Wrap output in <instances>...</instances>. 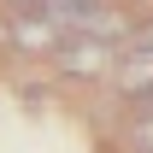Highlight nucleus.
<instances>
[{
	"mask_svg": "<svg viewBox=\"0 0 153 153\" xmlns=\"http://www.w3.org/2000/svg\"><path fill=\"white\" fill-rule=\"evenodd\" d=\"M118 88L135 94V100L153 94V47H130V53L118 59Z\"/></svg>",
	"mask_w": 153,
	"mask_h": 153,
	"instance_id": "nucleus-1",
	"label": "nucleus"
},
{
	"mask_svg": "<svg viewBox=\"0 0 153 153\" xmlns=\"http://www.w3.org/2000/svg\"><path fill=\"white\" fill-rule=\"evenodd\" d=\"M18 47H59V24L41 12V18H18Z\"/></svg>",
	"mask_w": 153,
	"mask_h": 153,
	"instance_id": "nucleus-2",
	"label": "nucleus"
},
{
	"mask_svg": "<svg viewBox=\"0 0 153 153\" xmlns=\"http://www.w3.org/2000/svg\"><path fill=\"white\" fill-rule=\"evenodd\" d=\"M100 59H106L100 47H65V65H71V71H76V65L88 71V65H100Z\"/></svg>",
	"mask_w": 153,
	"mask_h": 153,
	"instance_id": "nucleus-3",
	"label": "nucleus"
},
{
	"mask_svg": "<svg viewBox=\"0 0 153 153\" xmlns=\"http://www.w3.org/2000/svg\"><path fill=\"white\" fill-rule=\"evenodd\" d=\"M135 147H141V153H153V112L135 124Z\"/></svg>",
	"mask_w": 153,
	"mask_h": 153,
	"instance_id": "nucleus-4",
	"label": "nucleus"
},
{
	"mask_svg": "<svg viewBox=\"0 0 153 153\" xmlns=\"http://www.w3.org/2000/svg\"><path fill=\"white\" fill-rule=\"evenodd\" d=\"M141 47H153V36H147V41H141Z\"/></svg>",
	"mask_w": 153,
	"mask_h": 153,
	"instance_id": "nucleus-5",
	"label": "nucleus"
},
{
	"mask_svg": "<svg viewBox=\"0 0 153 153\" xmlns=\"http://www.w3.org/2000/svg\"><path fill=\"white\" fill-rule=\"evenodd\" d=\"M147 106H153V94H147Z\"/></svg>",
	"mask_w": 153,
	"mask_h": 153,
	"instance_id": "nucleus-6",
	"label": "nucleus"
}]
</instances>
